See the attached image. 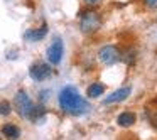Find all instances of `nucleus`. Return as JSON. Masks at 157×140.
I'll list each match as a JSON object with an SVG mask.
<instances>
[{"label": "nucleus", "instance_id": "4", "mask_svg": "<svg viewBox=\"0 0 157 140\" xmlns=\"http://www.w3.org/2000/svg\"><path fill=\"white\" fill-rule=\"evenodd\" d=\"M63 56H64V42H63L61 37H54L52 42L49 44L48 51H46V58H48L49 64L58 66L61 64Z\"/></svg>", "mask_w": 157, "mask_h": 140}, {"label": "nucleus", "instance_id": "5", "mask_svg": "<svg viewBox=\"0 0 157 140\" xmlns=\"http://www.w3.org/2000/svg\"><path fill=\"white\" fill-rule=\"evenodd\" d=\"M51 74H52V69L48 62H34V64L29 68V76L37 83L46 81Z\"/></svg>", "mask_w": 157, "mask_h": 140}, {"label": "nucleus", "instance_id": "16", "mask_svg": "<svg viewBox=\"0 0 157 140\" xmlns=\"http://www.w3.org/2000/svg\"><path fill=\"white\" fill-rule=\"evenodd\" d=\"M154 103H155V105H157V95H155V98H154Z\"/></svg>", "mask_w": 157, "mask_h": 140}, {"label": "nucleus", "instance_id": "9", "mask_svg": "<svg viewBox=\"0 0 157 140\" xmlns=\"http://www.w3.org/2000/svg\"><path fill=\"white\" fill-rule=\"evenodd\" d=\"M117 123H118V127H122V128H128V127H132L133 123H135V113L122 112L118 115V118H117Z\"/></svg>", "mask_w": 157, "mask_h": 140}, {"label": "nucleus", "instance_id": "3", "mask_svg": "<svg viewBox=\"0 0 157 140\" xmlns=\"http://www.w3.org/2000/svg\"><path fill=\"white\" fill-rule=\"evenodd\" d=\"M14 105H15V110L17 113L25 120H31V115H32V110H34V103H32L31 96L24 91V89H19L14 96Z\"/></svg>", "mask_w": 157, "mask_h": 140}, {"label": "nucleus", "instance_id": "14", "mask_svg": "<svg viewBox=\"0 0 157 140\" xmlns=\"http://www.w3.org/2000/svg\"><path fill=\"white\" fill-rule=\"evenodd\" d=\"M144 4H145L149 9H154V10H157V0H144Z\"/></svg>", "mask_w": 157, "mask_h": 140}, {"label": "nucleus", "instance_id": "13", "mask_svg": "<svg viewBox=\"0 0 157 140\" xmlns=\"http://www.w3.org/2000/svg\"><path fill=\"white\" fill-rule=\"evenodd\" d=\"M12 113V105L9 101H0V115H4V116H7V115H10Z\"/></svg>", "mask_w": 157, "mask_h": 140}, {"label": "nucleus", "instance_id": "2", "mask_svg": "<svg viewBox=\"0 0 157 140\" xmlns=\"http://www.w3.org/2000/svg\"><path fill=\"white\" fill-rule=\"evenodd\" d=\"M101 27V17L95 10L79 12V29L83 34H93Z\"/></svg>", "mask_w": 157, "mask_h": 140}, {"label": "nucleus", "instance_id": "10", "mask_svg": "<svg viewBox=\"0 0 157 140\" xmlns=\"http://www.w3.org/2000/svg\"><path fill=\"white\" fill-rule=\"evenodd\" d=\"M2 135L7 137V138H19L21 137V128H19L17 125H14V123H5L4 127H2Z\"/></svg>", "mask_w": 157, "mask_h": 140}, {"label": "nucleus", "instance_id": "7", "mask_svg": "<svg viewBox=\"0 0 157 140\" xmlns=\"http://www.w3.org/2000/svg\"><path fill=\"white\" fill-rule=\"evenodd\" d=\"M130 93H132V88H130V86H123V88L113 91L110 96H106V98L103 100V103H105V105H115V103H122V101H125V100L130 96Z\"/></svg>", "mask_w": 157, "mask_h": 140}, {"label": "nucleus", "instance_id": "15", "mask_svg": "<svg viewBox=\"0 0 157 140\" xmlns=\"http://www.w3.org/2000/svg\"><path fill=\"white\" fill-rule=\"evenodd\" d=\"M103 0H85V4L90 5V7H93V5H100Z\"/></svg>", "mask_w": 157, "mask_h": 140}, {"label": "nucleus", "instance_id": "8", "mask_svg": "<svg viewBox=\"0 0 157 140\" xmlns=\"http://www.w3.org/2000/svg\"><path fill=\"white\" fill-rule=\"evenodd\" d=\"M46 34H48V24H42L39 29H29L24 34V39L27 42H39L46 37Z\"/></svg>", "mask_w": 157, "mask_h": 140}, {"label": "nucleus", "instance_id": "11", "mask_svg": "<svg viewBox=\"0 0 157 140\" xmlns=\"http://www.w3.org/2000/svg\"><path fill=\"white\" fill-rule=\"evenodd\" d=\"M103 93H105V85H103V83H93V85H90L88 89H86V95H88L90 98H100Z\"/></svg>", "mask_w": 157, "mask_h": 140}, {"label": "nucleus", "instance_id": "6", "mask_svg": "<svg viewBox=\"0 0 157 140\" xmlns=\"http://www.w3.org/2000/svg\"><path fill=\"white\" fill-rule=\"evenodd\" d=\"M98 59L101 64L105 66H112L117 61H120V51L115 46H103L98 51Z\"/></svg>", "mask_w": 157, "mask_h": 140}, {"label": "nucleus", "instance_id": "12", "mask_svg": "<svg viewBox=\"0 0 157 140\" xmlns=\"http://www.w3.org/2000/svg\"><path fill=\"white\" fill-rule=\"evenodd\" d=\"M145 116H147V122H149L154 128H157V110L147 108L145 110Z\"/></svg>", "mask_w": 157, "mask_h": 140}, {"label": "nucleus", "instance_id": "1", "mask_svg": "<svg viewBox=\"0 0 157 140\" xmlns=\"http://www.w3.org/2000/svg\"><path fill=\"white\" fill-rule=\"evenodd\" d=\"M58 101H59V108L63 112L69 113V115H75V116H81L91 110L90 103L79 95V91L75 86H66V88H63L59 96H58Z\"/></svg>", "mask_w": 157, "mask_h": 140}]
</instances>
